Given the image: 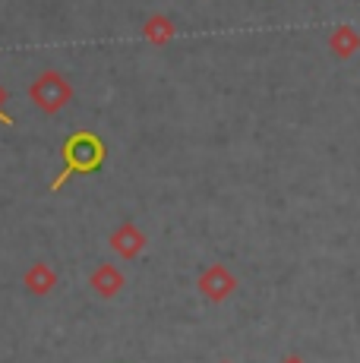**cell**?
<instances>
[{
    "label": "cell",
    "mask_w": 360,
    "mask_h": 363,
    "mask_svg": "<svg viewBox=\"0 0 360 363\" xmlns=\"http://www.w3.org/2000/svg\"><path fill=\"white\" fill-rule=\"evenodd\" d=\"M64 158H67V167L57 180H54V190L64 184L67 177H73L76 171L86 174V171H95L101 162H105V145L92 136V133H76V136L67 139L64 145Z\"/></svg>",
    "instance_id": "obj_1"
},
{
    "label": "cell",
    "mask_w": 360,
    "mask_h": 363,
    "mask_svg": "<svg viewBox=\"0 0 360 363\" xmlns=\"http://www.w3.org/2000/svg\"><path fill=\"white\" fill-rule=\"evenodd\" d=\"M32 99H35V104L41 111L54 114V111H60L67 101H70V86H67L57 73H45L35 86H32Z\"/></svg>",
    "instance_id": "obj_2"
},
{
    "label": "cell",
    "mask_w": 360,
    "mask_h": 363,
    "mask_svg": "<svg viewBox=\"0 0 360 363\" xmlns=\"http://www.w3.org/2000/svg\"><path fill=\"white\" fill-rule=\"evenodd\" d=\"M329 45L338 57H351V54L360 48V35L351 29V26H342V29H335V35L329 38Z\"/></svg>",
    "instance_id": "obj_3"
},
{
    "label": "cell",
    "mask_w": 360,
    "mask_h": 363,
    "mask_svg": "<svg viewBox=\"0 0 360 363\" xmlns=\"http://www.w3.org/2000/svg\"><path fill=\"white\" fill-rule=\"evenodd\" d=\"M171 35H174V23L168 16H152L145 23V41H152V45H164V41H171Z\"/></svg>",
    "instance_id": "obj_4"
},
{
    "label": "cell",
    "mask_w": 360,
    "mask_h": 363,
    "mask_svg": "<svg viewBox=\"0 0 360 363\" xmlns=\"http://www.w3.org/2000/svg\"><path fill=\"white\" fill-rule=\"evenodd\" d=\"M0 99H4V92H0ZM0 121H4V123H13V117L4 114V108H0Z\"/></svg>",
    "instance_id": "obj_5"
}]
</instances>
